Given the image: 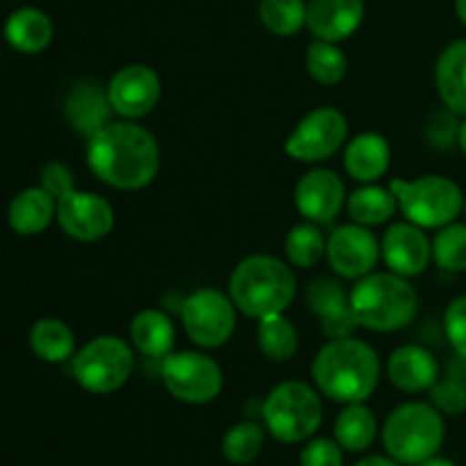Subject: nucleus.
Listing matches in <instances>:
<instances>
[{
	"instance_id": "1",
	"label": "nucleus",
	"mask_w": 466,
	"mask_h": 466,
	"mask_svg": "<svg viewBox=\"0 0 466 466\" xmlns=\"http://www.w3.org/2000/svg\"><path fill=\"white\" fill-rule=\"evenodd\" d=\"M86 164L105 185L121 191H139L157 177L162 153L144 126L112 121L86 139Z\"/></svg>"
},
{
	"instance_id": "2",
	"label": "nucleus",
	"mask_w": 466,
	"mask_h": 466,
	"mask_svg": "<svg viewBox=\"0 0 466 466\" xmlns=\"http://www.w3.org/2000/svg\"><path fill=\"white\" fill-rule=\"evenodd\" d=\"M312 378L321 396L335 403H364L380 382V358L353 335L330 339L314 358Z\"/></svg>"
},
{
	"instance_id": "3",
	"label": "nucleus",
	"mask_w": 466,
	"mask_h": 466,
	"mask_svg": "<svg viewBox=\"0 0 466 466\" xmlns=\"http://www.w3.org/2000/svg\"><path fill=\"white\" fill-rule=\"evenodd\" d=\"M228 294L241 314L259 321L289 308L296 296V276L285 259L250 255L232 268Z\"/></svg>"
},
{
	"instance_id": "4",
	"label": "nucleus",
	"mask_w": 466,
	"mask_h": 466,
	"mask_svg": "<svg viewBox=\"0 0 466 466\" xmlns=\"http://www.w3.org/2000/svg\"><path fill=\"white\" fill-rule=\"evenodd\" d=\"M350 305L358 323L373 332H396L419 312V294L410 278L394 271H373L355 280Z\"/></svg>"
},
{
	"instance_id": "5",
	"label": "nucleus",
	"mask_w": 466,
	"mask_h": 466,
	"mask_svg": "<svg viewBox=\"0 0 466 466\" xmlns=\"http://www.w3.org/2000/svg\"><path fill=\"white\" fill-rule=\"evenodd\" d=\"M444 414L432 403L410 400L391 410L382 426V444L390 458L403 466H417L435 458L444 446Z\"/></svg>"
},
{
	"instance_id": "6",
	"label": "nucleus",
	"mask_w": 466,
	"mask_h": 466,
	"mask_svg": "<svg viewBox=\"0 0 466 466\" xmlns=\"http://www.w3.org/2000/svg\"><path fill=\"white\" fill-rule=\"evenodd\" d=\"M262 423L280 444L312 440L323 423L321 391L300 380L280 382L262 400Z\"/></svg>"
},
{
	"instance_id": "7",
	"label": "nucleus",
	"mask_w": 466,
	"mask_h": 466,
	"mask_svg": "<svg viewBox=\"0 0 466 466\" xmlns=\"http://www.w3.org/2000/svg\"><path fill=\"white\" fill-rule=\"evenodd\" d=\"M390 189L399 200V209L405 221L423 228L440 230L458 221L464 212L466 196L458 182L446 176H421L417 180H391Z\"/></svg>"
},
{
	"instance_id": "8",
	"label": "nucleus",
	"mask_w": 466,
	"mask_h": 466,
	"mask_svg": "<svg viewBox=\"0 0 466 466\" xmlns=\"http://www.w3.org/2000/svg\"><path fill=\"white\" fill-rule=\"evenodd\" d=\"M132 371L135 353L116 335L96 337L71 358V376L89 394H114L130 380Z\"/></svg>"
},
{
	"instance_id": "9",
	"label": "nucleus",
	"mask_w": 466,
	"mask_h": 466,
	"mask_svg": "<svg viewBox=\"0 0 466 466\" xmlns=\"http://www.w3.org/2000/svg\"><path fill=\"white\" fill-rule=\"evenodd\" d=\"M180 319L187 337L200 349H221L237 330V308L230 294L209 287L187 296Z\"/></svg>"
},
{
	"instance_id": "10",
	"label": "nucleus",
	"mask_w": 466,
	"mask_h": 466,
	"mask_svg": "<svg viewBox=\"0 0 466 466\" xmlns=\"http://www.w3.org/2000/svg\"><path fill=\"white\" fill-rule=\"evenodd\" d=\"M159 373L168 394L187 405L212 403L223 390L221 367L209 355L198 350L167 355Z\"/></svg>"
},
{
	"instance_id": "11",
	"label": "nucleus",
	"mask_w": 466,
	"mask_h": 466,
	"mask_svg": "<svg viewBox=\"0 0 466 466\" xmlns=\"http://www.w3.org/2000/svg\"><path fill=\"white\" fill-rule=\"evenodd\" d=\"M349 139V121L335 107H317L305 114L285 141V153L296 162L317 164L339 153Z\"/></svg>"
},
{
	"instance_id": "12",
	"label": "nucleus",
	"mask_w": 466,
	"mask_h": 466,
	"mask_svg": "<svg viewBox=\"0 0 466 466\" xmlns=\"http://www.w3.org/2000/svg\"><path fill=\"white\" fill-rule=\"evenodd\" d=\"M326 258L332 271L349 280H360L376 271L380 262V241L373 235L371 228L360 223H346L335 228L328 237Z\"/></svg>"
},
{
	"instance_id": "13",
	"label": "nucleus",
	"mask_w": 466,
	"mask_h": 466,
	"mask_svg": "<svg viewBox=\"0 0 466 466\" xmlns=\"http://www.w3.org/2000/svg\"><path fill=\"white\" fill-rule=\"evenodd\" d=\"M107 98L116 116L123 121H137L157 107L162 98V80L157 71L146 64H127L109 80Z\"/></svg>"
},
{
	"instance_id": "14",
	"label": "nucleus",
	"mask_w": 466,
	"mask_h": 466,
	"mask_svg": "<svg viewBox=\"0 0 466 466\" xmlns=\"http://www.w3.org/2000/svg\"><path fill=\"white\" fill-rule=\"evenodd\" d=\"M57 223L71 239L98 241L112 232L114 208L94 191L73 189L57 200Z\"/></svg>"
},
{
	"instance_id": "15",
	"label": "nucleus",
	"mask_w": 466,
	"mask_h": 466,
	"mask_svg": "<svg viewBox=\"0 0 466 466\" xmlns=\"http://www.w3.org/2000/svg\"><path fill=\"white\" fill-rule=\"evenodd\" d=\"M296 209L305 221H312L317 226H328L335 221L344 209L346 187L344 180L330 168H312L299 180L294 191Z\"/></svg>"
},
{
	"instance_id": "16",
	"label": "nucleus",
	"mask_w": 466,
	"mask_h": 466,
	"mask_svg": "<svg viewBox=\"0 0 466 466\" xmlns=\"http://www.w3.org/2000/svg\"><path fill=\"white\" fill-rule=\"evenodd\" d=\"M380 253L390 271L403 278L421 276L432 262V239L423 228L400 221L382 235Z\"/></svg>"
},
{
	"instance_id": "17",
	"label": "nucleus",
	"mask_w": 466,
	"mask_h": 466,
	"mask_svg": "<svg viewBox=\"0 0 466 466\" xmlns=\"http://www.w3.org/2000/svg\"><path fill=\"white\" fill-rule=\"evenodd\" d=\"M308 305L317 314L328 339L350 337L360 326L350 305V291H344V287L330 278H319L308 287Z\"/></svg>"
},
{
	"instance_id": "18",
	"label": "nucleus",
	"mask_w": 466,
	"mask_h": 466,
	"mask_svg": "<svg viewBox=\"0 0 466 466\" xmlns=\"http://www.w3.org/2000/svg\"><path fill=\"white\" fill-rule=\"evenodd\" d=\"M364 21V0H308L305 27L319 41L349 39Z\"/></svg>"
},
{
	"instance_id": "19",
	"label": "nucleus",
	"mask_w": 466,
	"mask_h": 466,
	"mask_svg": "<svg viewBox=\"0 0 466 466\" xmlns=\"http://www.w3.org/2000/svg\"><path fill=\"white\" fill-rule=\"evenodd\" d=\"M440 362L428 349L417 344L399 346L387 360V376L396 390L405 394H421L440 380Z\"/></svg>"
},
{
	"instance_id": "20",
	"label": "nucleus",
	"mask_w": 466,
	"mask_h": 466,
	"mask_svg": "<svg viewBox=\"0 0 466 466\" xmlns=\"http://www.w3.org/2000/svg\"><path fill=\"white\" fill-rule=\"evenodd\" d=\"M68 118V126L82 137H94L103 130L107 123H112V105H109L107 89L98 86L96 82H80L71 89L64 107Z\"/></svg>"
},
{
	"instance_id": "21",
	"label": "nucleus",
	"mask_w": 466,
	"mask_h": 466,
	"mask_svg": "<svg viewBox=\"0 0 466 466\" xmlns=\"http://www.w3.org/2000/svg\"><path fill=\"white\" fill-rule=\"evenodd\" d=\"M391 162L390 141L378 132H362L346 141L344 168L353 180L369 185L378 182L387 173Z\"/></svg>"
},
{
	"instance_id": "22",
	"label": "nucleus",
	"mask_w": 466,
	"mask_h": 466,
	"mask_svg": "<svg viewBox=\"0 0 466 466\" xmlns=\"http://www.w3.org/2000/svg\"><path fill=\"white\" fill-rule=\"evenodd\" d=\"M57 218V198L50 196L44 187H27L18 191L7 209V221L16 235L35 237Z\"/></svg>"
},
{
	"instance_id": "23",
	"label": "nucleus",
	"mask_w": 466,
	"mask_h": 466,
	"mask_svg": "<svg viewBox=\"0 0 466 466\" xmlns=\"http://www.w3.org/2000/svg\"><path fill=\"white\" fill-rule=\"evenodd\" d=\"M435 85L446 109L466 116V39L441 50L435 64Z\"/></svg>"
},
{
	"instance_id": "24",
	"label": "nucleus",
	"mask_w": 466,
	"mask_h": 466,
	"mask_svg": "<svg viewBox=\"0 0 466 466\" xmlns=\"http://www.w3.org/2000/svg\"><path fill=\"white\" fill-rule=\"evenodd\" d=\"M55 27L46 12L36 7H21L5 21V39L23 55H36L53 41Z\"/></svg>"
},
{
	"instance_id": "25",
	"label": "nucleus",
	"mask_w": 466,
	"mask_h": 466,
	"mask_svg": "<svg viewBox=\"0 0 466 466\" xmlns=\"http://www.w3.org/2000/svg\"><path fill=\"white\" fill-rule=\"evenodd\" d=\"M130 339L139 353L164 360L173 353L176 326L162 309H141L130 323Z\"/></svg>"
},
{
	"instance_id": "26",
	"label": "nucleus",
	"mask_w": 466,
	"mask_h": 466,
	"mask_svg": "<svg viewBox=\"0 0 466 466\" xmlns=\"http://www.w3.org/2000/svg\"><path fill=\"white\" fill-rule=\"evenodd\" d=\"M346 209H349L350 218L360 226L376 228L390 221L399 209V200H396L394 191L390 187H380L376 182L362 185L355 189L346 200Z\"/></svg>"
},
{
	"instance_id": "27",
	"label": "nucleus",
	"mask_w": 466,
	"mask_h": 466,
	"mask_svg": "<svg viewBox=\"0 0 466 466\" xmlns=\"http://www.w3.org/2000/svg\"><path fill=\"white\" fill-rule=\"evenodd\" d=\"M378 419L364 403H349L335 421V440L349 453H362L376 441Z\"/></svg>"
},
{
	"instance_id": "28",
	"label": "nucleus",
	"mask_w": 466,
	"mask_h": 466,
	"mask_svg": "<svg viewBox=\"0 0 466 466\" xmlns=\"http://www.w3.org/2000/svg\"><path fill=\"white\" fill-rule=\"evenodd\" d=\"M30 349L48 364H62L76 355V335L59 319H39L30 330Z\"/></svg>"
},
{
	"instance_id": "29",
	"label": "nucleus",
	"mask_w": 466,
	"mask_h": 466,
	"mask_svg": "<svg viewBox=\"0 0 466 466\" xmlns=\"http://www.w3.org/2000/svg\"><path fill=\"white\" fill-rule=\"evenodd\" d=\"M259 350L271 362H287L299 350V330L294 323L280 314H268L258 323Z\"/></svg>"
},
{
	"instance_id": "30",
	"label": "nucleus",
	"mask_w": 466,
	"mask_h": 466,
	"mask_svg": "<svg viewBox=\"0 0 466 466\" xmlns=\"http://www.w3.org/2000/svg\"><path fill=\"white\" fill-rule=\"evenodd\" d=\"M328 239L321 228L312 221L299 223L287 232L285 239V258L289 259L291 267L309 268L317 267L326 258Z\"/></svg>"
},
{
	"instance_id": "31",
	"label": "nucleus",
	"mask_w": 466,
	"mask_h": 466,
	"mask_svg": "<svg viewBox=\"0 0 466 466\" xmlns=\"http://www.w3.org/2000/svg\"><path fill=\"white\" fill-rule=\"evenodd\" d=\"M267 440V428L258 421H241L226 432L221 441L223 458L235 466L253 464L259 458Z\"/></svg>"
},
{
	"instance_id": "32",
	"label": "nucleus",
	"mask_w": 466,
	"mask_h": 466,
	"mask_svg": "<svg viewBox=\"0 0 466 466\" xmlns=\"http://www.w3.org/2000/svg\"><path fill=\"white\" fill-rule=\"evenodd\" d=\"M305 68H308L309 77L317 80L319 85L335 86L349 73V57L337 44L314 39V44L308 48V55H305Z\"/></svg>"
},
{
	"instance_id": "33",
	"label": "nucleus",
	"mask_w": 466,
	"mask_h": 466,
	"mask_svg": "<svg viewBox=\"0 0 466 466\" xmlns=\"http://www.w3.org/2000/svg\"><path fill=\"white\" fill-rule=\"evenodd\" d=\"M305 0H259V21L271 35L294 36L305 27Z\"/></svg>"
},
{
	"instance_id": "34",
	"label": "nucleus",
	"mask_w": 466,
	"mask_h": 466,
	"mask_svg": "<svg viewBox=\"0 0 466 466\" xmlns=\"http://www.w3.org/2000/svg\"><path fill=\"white\" fill-rule=\"evenodd\" d=\"M432 259L449 273L466 271V223H449L432 239Z\"/></svg>"
},
{
	"instance_id": "35",
	"label": "nucleus",
	"mask_w": 466,
	"mask_h": 466,
	"mask_svg": "<svg viewBox=\"0 0 466 466\" xmlns=\"http://www.w3.org/2000/svg\"><path fill=\"white\" fill-rule=\"evenodd\" d=\"M431 403L440 410L444 417H460L466 412V385L451 378H440L435 385L428 390Z\"/></svg>"
},
{
	"instance_id": "36",
	"label": "nucleus",
	"mask_w": 466,
	"mask_h": 466,
	"mask_svg": "<svg viewBox=\"0 0 466 466\" xmlns=\"http://www.w3.org/2000/svg\"><path fill=\"white\" fill-rule=\"evenodd\" d=\"M300 466H344V449L337 440L312 437L300 451Z\"/></svg>"
},
{
	"instance_id": "37",
	"label": "nucleus",
	"mask_w": 466,
	"mask_h": 466,
	"mask_svg": "<svg viewBox=\"0 0 466 466\" xmlns=\"http://www.w3.org/2000/svg\"><path fill=\"white\" fill-rule=\"evenodd\" d=\"M444 332L455 355L466 358V294L451 300L444 312Z\"/></svg>"
},
{
	"instance_id": "38",
	"label": "nucleus",
	"mask_w": 466,
	"mask_h": 466,
	"mask_svg": "<svg viewBox=\"0 0 466 466\" xmlns=\"http://www.w3.org/2000/svg\"><path fill=\"white\" fill-rule=\"evenodd\" d=\"M455 112H437L431 118L426 127L428 141H431L435 148H451V146L458 144V132H460V121Z\"/></svg>"
},
{
	"instance_id": "39",
	"label": "nucleus",
	"mask_w": 466,
	"mask_h": 466,
	"mask_svg": "<svg viewBox=\"0 0 466 466\" xmlns=\"http://www.w3.org/2000/svg\"><path fill=\"white\" fill-rule=\"evenodd\" d=\"M41 187L59 200L62 196H66L68 191L76 189L71 168L62 162H48L41 168Z\"/></svg>"
},
{
	"instance_id": "40",
	"label": "nucleus",
	"mask_w": 466,
	"mask_h": 466,
	"mask_svg": "<svg viewBox=\"0 0 466 466\" xmlns=\"http://www.w3.org/2000/svg\"><path fill=\"white\" fill-rule=\"evenodd\" d=\"M446 378L466 385V358L464 355H455V360L449 364V369H446Z\"/></svg>"
},
{
	"instance_id": "41",
	"label": "nucleus",
	"mask_w": 466,
	"mask_h": 466,
	"mask_svg": "<svg viewBox=\"0 0 466 466\" xmlns=\"http://www.w3.org/2000/svg\"><path fill=\"white\" fill-rule=\"evenodd\" d=\"M355 466H403V464L396 462V460L390 458V455H369V458L360 460Z\"/></svg>"
},
{
	"instance_id": "42",
	"label": "nucleus",
	"mask_w": 466,
	"mask_h": 466,
	"mask_svg": "<svg viewBox=\"0 0 466 466\" xmlns=\"http://www.w3.org/2000/svg\"><path fill=\"white\" fill-rule=\"evenodd\" d=\"M417 466H458V464L451 462V460H446V458H440V455H435V458L426 460V462H421Z\"/></svg>"
},
{
	"instance_id": "43",
	"label": "nucleus",
	"mask_w": 466,
	"mask_h": 466,
	"mask_svg": "<svg viewBox=\"0 0 466 466\" xmlns=\"http://www.w3.org/2000/svg\"><path fill=\"white\" fill-rule=\"evenodd\" d=\"M458 146L466 157V116L460 121V132H458Z\"/></svg>"
},
{
	"instance_id": "44",
	"label": "nucleus",
	"mask_w": 466,
	"mask_h": 466,
	"mask_svg": "<svg viewBox=\"0 0 466 466\" xmlns=\"http://www.w3.org/2000/svg\"><path fill=\"white\" fill-rule=\"evenodd\" d=\"M455 14H458L460 23L466 27V0H455Z\"/></svg>"
},
{
	"instance_id": "45",
	"label": "nucleus",
	"mask_w": 466,
	"mask_h": 466,
	"mask_svg": "<svg viewBox=\"0 0 466 466\" xmlns=\"http://www.w3.org/2000/svg\"><path fill=\"white\" fill-rule=\"evenodd\" d=\"M464 214H466V200H464Z\"/></svg>"
}]
</instances>
